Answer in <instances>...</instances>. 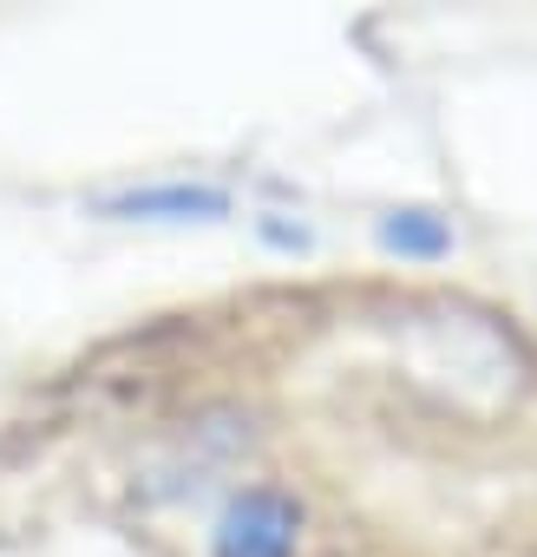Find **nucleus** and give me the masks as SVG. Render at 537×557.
<instances>
[{
	"label": "nucleus",
	"instance_id": "nucleus-1",
	"mask_svg": "<svg viewBox=\"0 0 537 557\" xmlns=\"http://www.w3.org/2000/svg\"><path fill=\"white\" fill-rule=\"evenodd\" d=\"M296 544H302V505L283 485H242L210 531L216 557H296Z\"/></svg>",
	"mask_w": 537,
	"mask_h": 557
},
{
	"label": "nucleus",
	"instance_id": "nucleus-2",
	"mask_svg": "<svg viewBox=\"0 0 537 557\" xmlns=\"http://www.w3.org/2000/svg\"><path fill=\"white\" fill-rule=\"evenodd\" d=\"M99 216H118V223H223L236 203L223 184H132V190H105L92 203Z\"/></svg>",
	"mask_w": 537,
	"mask_h": 557
},
{
	"label": "nucleus",
	"instance_id": "nucleus-3",
	"mask_svg": "<svg viewBox=\"0 0 537 557\" xmlns=\"http://www.w3.org/2000/svg\"><path fill=\"white\" fill-rule=\"evenodd\" d=\"M452 223L439 216V210H387L380 216V249H394V256H413V262H439V256H452Z\"/></svg>",
	"mask_w": 537,
	"mask_h": 557
},
{
	"label": "nucleus",
	"instance_id": "nucleus-4",
	"mask_svg": "<svg viewBox=\"0 0 537 557\" xmlns=\"http://www.w3.org/2000/svg\"><path fill=\"white\" fill-rule=\"evenodd\" d=\"M262 236L276 243V249H309V230H302V223L289 230V223H276V216H262Z\"/></svg>",
	"mask_w": 537,
	"mask_h": 557
}]
</instances>
